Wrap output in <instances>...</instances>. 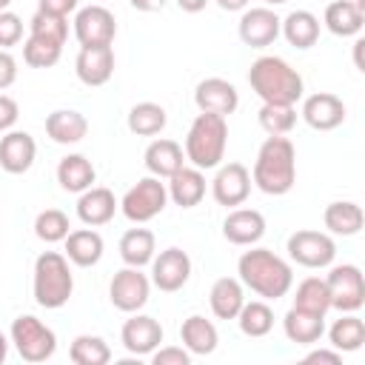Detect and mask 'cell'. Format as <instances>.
<instances>
[{
    "instance_id": "cb8c5ba5",
    "label": "cell",
    "mask_w": 365,
    "mask_h": 365,
    "mask_svg": "<svg viewBox=\"0 0 365 365\" xmlns=\"http://www.w3.org/2000/svg\"><path fill=\"white\" fill-rule=\"evenodd\" d=\"M143 160H145L148 174H154V177L163 180V177H171L177 168L185 165V151H182L180 143H174V140H168V137H160V140L148 143Z\"/></svg>"
},
{
    "instance_id": "ba28073f",
    "label": "cell",
    "mask_w": 365,
    "mask_h": 365,
    "mask_svg": "<svg viewBox=\"0 0 365 365\" xmlns=\"http://www.w3.org/2000/svg\"><path fill=\"white\" fill-rule=\"evenodd\" d=\"M325 285H328L331 308H336L342 314H356L365 305V277H362L359 265H354V262L334 265L325 277Z\"/></svg>"
},
{
    "instance_id": "d4e9b609",
    "label": "cell",
    "mask_w": 365,
    "mask_h": 365,
    "mask_svg": "<svg viewBox=\"0 0 365 365\" xmlns=\"http://www.w3.org/2000/svg\"><path fill=\"white\" fill-rule=\"evenodd\" d=\"M46 134L60 145H74L88 134V120L74 108H57L46 117Z\"/></svg>"
},
{
    "instance_id": "30bf717a",
    "label": "cell",
    "mask_w": 365,
    "mask_h": 365,
    "mask_svg": "<svg viewBox=\"0 0 365 365\" xmlns=\"http://www.w3.org/2000/svg\"><path fill=\"white\" fill-rule=\"evenodd\" d=\"M148 294H151V279L134 265H125L111 277L108 297L117 311H125V314L140 311L148 302Z\"/></svg>"
},
{
    "instance_id": "ffe728a7",
    "label": "cell",
    "mask_w": 365,
    "mask_h": 365,
    "mask_svg": "<svg viewBox=\"0 0 365 365\" xmlns=\"http://www.w3.org/2000/svg\"><path fill=\"white\" fill-rule=\"evenodd\" d=\"M117 208H120V202H117L114 191L111 188H103V185L86 188L80 194V200H77V217L88 228H97V225L111 222L114 214H117Z\"/></svg>"
},
{
    "instance_id": "c3c4849f",
    "label": "cell",
    "mask_w": 365,
    "mask_h": 365,
    "mask_svg": "<svg viewBox=\"0 0 365 365\" xmlns=\"http://www.w3.org/2000/svg\"><path fill=\"white\" fill-rule=\"evenodd\" d=\"M305 362H328V365H339L342 362V354L336 351V348H319V351H311V354H305Z\"/></svg>"
},
{
    "instance_id": "8d00e7d4",
    "label": "cell",
    "mask_w": 365,
    "mask_h": 365,
    "mask_svg": "<svg viewBox=\"0 0 365 365\" xmlns=\"http://www.w3.org/2000/svg\"><path fill=\"white\" fill-rule=\"evenodd\" d=\"M294 308L325 317V314L331 311V297H328V285H325V279H319V277H305V279L297 285Z\"/></svg>"
},
{
    "instance_id": "f546056e",
    "label": "cell",
    "mask_w": 365,
    "mask_h": 365,
    "mask_svg": "<svg viewBox=\"0 0 365 365\" xmlns=\"http://www.w3.org/2000/svg\"><path fill=\"white\" fill-rule=\"evenodd\" d=\"M279 34L294 48H311L319 40V17L308 9H297L285 20H279Z\"/></svg>"
},
{
    "instance_id": "d590c367",
    "label": "cell",
    "mask_w": 365,
    "mask_h": 365,
    "mask_svg": "<svg viewBox=\"0 0 365 365\" xmlns=\"http://www.w3.org/2000/svg\"><path fill=\"white\" fill-rule=\"evenodd\" d=\"M237 322H240V331L245 336L259 339L274 328V311H271L268 299H251V302H242Z\"/></svg>"
},
{
    "instance_id": "db71d44e",
    "label": "cell",
    "mask_w": 365,
    "mask_h": 365,
    "mask_svg": "<svg viewBox=\"0 0 365 365\" xmlns=\"http://www.w3.org/2000/svg\"><path fill=\"white\" fill-rule=\"evenodd\" d=\"M6 356H9V339H6V334L0 331V365L6 362Z\"/></svg>"
},
{
    "instance_id": "816d5d0a",
    "label": "cell",
    "mask_w": 365,
    "mask_h": 365,
    "mask_svg": "<svg viewBox=\"0 0 365 365\" xmlns=\"http://www.w3.org/2000/svg\"><path fill=\"white\" fill-rule=\"evenodd\" d=\"M217 6L222 11H242V9H248V0H217Z\"/></svg>"
},
{
    "instance_id": "74e56055",
    "label": "cell",
    "mask_w": 365,
    "mask_h": 365,
    "mask_svg": "<svg viewBox=\"0 0 365 365\" xmlns=\"http://www.w3.org/2000/svg\"><path fill=\"white\" fill-rule=\"evenodd\" d=\"M63 46H66V43H57V40H51V37L29 34V37L23 40V60H26V66H31V68H51V66L60 60Z\"/></svg>"
},
{
    "instance_id": "83f0119b",
    "label": "cell",
    "mask_w": 365,
    "mask_h": 365,
    "mask_svg": "<svg viewBox=\"0 0 365 365\" xmlns=\"http://www.w3.org/2000/svg\"><path fill=\"white\" fill-rule=\"evenodd\" d=\"M208 302H211V311L217 319H237L242 302H245V291H242V282L237 277H220L214 279L211 285V294H208Z\"/></svg>"
},
{
    "instance_id": "681fc988",
    "label": "cell",
    "mask_w": 365,
    "mask_h": 365,
    "mask_svg": "<svg viewBox=\"0 0 365 365\" xmlns=\"http://www.w3.org/2000/svg\"><path fill=\"white\" fill-rule=\"evenodd\" d=\"M128 3H131L137 11H160L168 0H128Z\"/></svg>"
},
{
    "instance_id": "ac0fdd59",
    "label": "cell",
    "mask_w": 365,
    "mask_h": 365,
    "mask_svg": "<svg viewBox=\"0 0 365 365\" xmlns=\"http://www.w3.org/2000/svg\"><path fill=\"white\" fill-rule=\"evenodd\" d=\"M299 114L314 131H334L345 123V103L331 91H317L305 97Z\"/></svg>"
},
{
    "instance_id": "5bb4252c",
    "label": "cell",
    "mask_w": 365,
    "mask_h": 365,
    "mask_svg": "<svg viewBox=\"0 0 365 365\" xmlns=\"http://www.w3.org/2000/svg\"><path fill=\"white\" fill-rule=\"evenodd\" d=\"M240 40L251 48H265L279 37V17L274 9L268 6H254V9H242L240 17Z\"/></svg>"
},
{
    "instance_id": "6da1fadb",
    "label": "cell",
    "mask_w": 365,
    "mask_h": 365,
    "mask_svg": "<svg viewBox=\"0 0 365 365\" xmlns=\"http://www.w3.org/2000/svg\"><path fill=\"white\" fill-rule=\"evenodd\" d=\"M251 182L271 197H282L297 182V151L294 143L285 134H268V140L259 145Z\"/></svg>"
},
{
    "instance_id": "603a6c76",
    "label": "cell",
    "mask_w": 365,
    "mask_h": 365,
    "mask_svg": "<svg viewBox=\"0 0 365 365\" xmlns=\"http://www.w3.org/2000/svg\"><path fill=\"white\" fill-rule=\"evenodd\" d=\"M180 339H182V348L191 354V356H208L217 351V342H220V334H217V325L200 314H191L188 319H182V328H180Z\"/></svg>"
},
{
    "instance_id": "7a4b0ae2",
    "label": "cell",
    "mask_w": 365,
    "mask_h": 365,
    "mask_svg": "<svg viewBox=\"0 0 365 365\" xmlns=\"http://www.w3.org/2000/svg\"><path fill=\"white\" fill-rule=\"evenodd\" d=\"M237 274H240V282L245 288H251L262 299H279L294 285L291 265L282 257H277L274 251H268V248L245 251L240 257V262H237Z\"/></svg>"
},
{
    "instance_id": "f1b7e54d",
    "label": "cell",
    "mask_w": 365,
    "mask_h": 365,
    "mask_svg": "<svg viewBox=\"0 0 365 365\" xmlns=\"http://www.w3.org/2000/svg\"><path fill=\"white\" fill-rule=\"evenodd\" d=\"M325 29L336 37H354L362 31V23H365V11L354 3V0H334L328 3L325 9V17H322Z\"/></svg>"
},
{
    "instance_id": "7c38bea8",
    "label": "cell",
    "mask_w": 365,
    "mask_h": 365,
    "mask_svg": "<svg viewBox=\"0 0 365 365\" xmlns=\"http://www.w3.org/2000/svg\"><path fill=\"white\" fill-rule=\"evenodd\" d=\"M248 194H251V171L242 163H225L217 168L211 180V197L220 205L237 208L248 200Z\"/></svg>"
},
{
    "instance_id": "8992f818",
    "label": "cell",
    "mask_w": 365,
    "mask_h": 365,
    "mask_svg": "<svg viewBox=\"0 0 365 365\" xmlns=\"http://www.w3.org/2000/svg\"><path fill=\"white\" fill-rule=\"evenodd\" d=\"M11 342L17 348V354L26 359V362H46L54 356L57 351V336L54 331L37 319L34 314H20L14 322H11Z\"/></svg>"
},
{
    "instance_id": "1f68e13d",
    "label": "cell",
    "mask_w": 365,
    "mask_h": 365,
    "mask_svg": "<svg viewBox=\"0 0 365 365\" xmlns=\"http://www.w3.org/2000/svg\"><path fill=\"white\" fill-rule=\"evenodd\" d=\"M322 222L331 234H339V237H354L362 231V222H365V214L356 202L351 200H336L331 205H325V214H322Z\"/></svg>"
},
{
    "instance_id": "3957f363",
    "label": "cell",
    "mask_w": 365,
    "mask_h": 365,
    "mask_svg": "<svg viewBox=\"0 0 365 365\" xmlns=\"http://www.w3.org/2000/svg\"><path fill=\"white\" fill-rule=\"evenodd\" d=\"M248 83L251 91L262 100V103H282V106H297V100L302 97V77L297 68H291L282 57L265 54L257 57L248 68Z\"/></svg>"
},
{
    "instance_id": "7bdbcfd3",
    "label": "cell",
    "mask_w": 365,
    "mask_h": 365,
    "mask_svg": "<svg viewBox=\"0 0 365 365\" xmlns=\"http://www.w3.org/2000/svg\"><path fill=\"white\" fill-rule=\"evenodd\" d=\"M20 40H23V20L14 11L3 9L0 11V48H11Z\"/></svg>"
},
{
    "instance_id": "d6986e66",
    "label": "cell",
    "mask_w": 365,
    "mask_h": 365,
    "mask_svg": "<svg viewBox=\"0 0 365 365\" xmlns=\"http://www.w3.org/2000/svg\"><path fill=\"white\" fill-rule=\"evenodd\" d=\"M37 143L29 131H6L0 137V168L6 174H26L34 165Z\"/></svg>"
},
{
    "instance_id": "bcb514c9",
    "label": "cell",
    "mask_w": 365,
    "mask_h": 365,
    "mask_svg": "<svg viewBox=\"0 0 365 365\" xmlns=\"http://www.w3.org/2000/svg\"><path fill=\"white\" fill-rule=\"evenodd\" d=\"M17 80V60L9 54V48H0V91L9 88Z\"/></svg>"
},
{
    "instance_id": "9f6ffc18",
    "label": "cell",
    "mask_w": 365,
    "mask_h": 365,
    "mask_svg": "<svg viewBox=\"0 0 365 365\" xmlns=\"http://www.w3.org/2000/svg\"><path fill=\"white\" fill-rule=\"evenodd\" d=\"M9 3H11V0H0V11H3V9H9Z\"/></svg>"
},
{
    "instance_id": "7402d4cb",
    "label": "cell",
    "mask_w": 365,
    "mask_h": 365,
    "mask_svg": "<svg viewBox=\"0 0 365 365\" xmlns=\"http://www.w3.org/2000/svg\"><path fill=\"white\" fill-rule=\"evenodd\" d=\"M168 200H174L180 208H194L205 197V174L194 165H182L168 177Z\"/></svg>"
},
{
    "instance_id": "44dd1931",
    "label": "cell",
    "mask_w": 365,
    "mask_h": 365,
    "mask_svg": "<svg viewBox=\"0 0 365 365\" xmlns=\"http://www.w3.org/2000/svg\"><path fill=\"white\" fill-rule=\"evenodd\" d=\"M265 234V217L257 208H231L222 220V237L231 245H254Z\"/></svg>"
},
{
    "instance_id": "4fadbf2b",
    "label": "cell",
    "mask_w": 365,
    "mask_h": 365,
    "mask_svg": "<svg viewBox=\"0 0 365 365\" xmlns=\"http://www.w3.org/2000/svg\"><path fill=\"white\" fill-rule=\"evenodd\" d=\"M191 277V257L182 251V248H165L160 251L154 259H151V282L165 291V294H174L180 291Z\"/></svg>"
},
{
    "instance_id": "9c48e42d",
    "label": "cell",
    "mask_w": 365,
    "mask_h": 365,
    "mask_svg": "<svg viewBox=\"0 0 365 365\" xmlns=\"http://www.w3.org/2000/svg\"><path fill=\"white\" fill-rule=\"evenodd\" d=\"M288 257L302 268H328L336 257V245L325 231H294L288 237Z\"/></svg>"
},
{
    "instance_id": "f5cc1de1",
    "label": "cell",
    "mask_w": 365,
    "mask_h": 365,
    "mask_svg": "<svg viewBox=\"0 0 365 365\" xmlns=\"http://www.w3.org/2000/svg\"><path fill=\"white\" fill-rule=\"evenodd\" d=\"M362 46H365V40L359 37V40L354 43V63H356V68H359V71H365V66H362Z\"/></svg>"
},
{
    "instance_id": "4316f807",
    "label": "cell",
    "mask_w": 365,
    "mask_h": 365,
    "mask_svg": "<svg viewBox=\"0 0 365 365\" xmlns=\"http://www.w3.org/2000/svg\"><path fill=\"white\" fill-rule=\"evenodd\" d=\"M94 180H97V171L86 154H68L57 165V182L68 194H83L86 188L94 185Z\"/></svg>"
},
{
    "instance_id": "d6a6232c",
    "label": "cell",
    "mask_w": 365,
    "mask_h": 365,
    "mask_svg": "<svg viewBox=\"0 0 365 365\" xmlns=\"http://www.w3.org/2000/svg\"><path fill=\"white\" fill-rule=\"evenodd\" d=\"M154 251H157V240L148 228H128L120 237V257L125 265L143 268L154 259Z\"/></svg>"
},
{
    "instance_id": "b9f144b4",
    "label": "cell",
    "mask_w": 365,
    "mask_h": 365,
    "mask_svg": "<svg viewBox=\"0 0 365 365\" xmlns=\"http://www.w3.org/2000/svg\"><path fill=\"white\" fill-rule=\"evenodd\" d=\"M29 34H40V37H51L57 43H66V37H68V17L34 11V17L29 20Z\"/></svg>"
},
{
    "instance_id": "e0dca14e",
    "label": "cell",
    "mask_w": 365,
    "mask_h": 365,
    "mask_svg": "<svg viewBox=\"0 0 365 365\" xmlns=\"http://www.w3.org/2000/svg\"><path fill=\"white\" fill-rule=\"evenodd\" d=\"M194 103H197L200 111L228 117V114L237 111L240 94H237L234 83H228V80H222V77H205V80H200L197 88H194Z\"/></svg>"
},
{
    "instance_id": "2e32d148",
    "label": "cell",
    "mask_w": 365,
    "mask_h": 365,
    "mask_svg": "<svg viewBox=\"0 0 365 365\" xmlns=\"http://www.w3.org/2000/svg\"><path fill=\"white\" fill-rule=\"evenodd\" d=\"M74 71L83 86H91V88L106 86L114 74V48L111 46H80Z\"/></svg>"
},
{
    "instance_id": "6f0895ef",
    "label": "cell",
    "mask_w": 365,
    "mask_h": 365,
    "mask_svg": "<svg viewBox=\"0 0 365 365\" xmlns=\"http://www.w3.org/2000/svg\"><path fill=\"white\" fill-rule=\"evenodd\" d=\"M354 3H356V6H359V9L365 11V0H354Z\"/></svg>"
},
{
    "instance_id": "e575fe53",
    "label": "cell",
    "mask_w": 365,
    "mask_h": 365,
    "mask_svg": "<svg viewBox=\"0 0 365 365\" xmlns=\"http://www.w3.org/2000/svg\"><path fill=\"white\" fill-rule=\"evenodd\" d=\"M328 342L331 348H336L339 354H351L359 351L365 342V322L356 314H342L331 328H328Z\"/></svg>"
},
{
    "instance_id": "7dc6e473",
    "label": "cell",
    "mask_w": 365,
    "mask_h": 365,
    "mask_svg": "<svg viewBox=\"0 0 365 365\" xmlns=\"http://www.w3.org/2000/svg\"><path fill=\"white\" fill-rule=\"evenodd\" d=\"M80 0H40L37 11H46V14H57V17H68L74 9H77Z\"/></svg>"
},
{
    "instance_id": "9a60e30c",
    "label": "cell",
    "mask_w": 365,
    "mask_h": 365,
    "mask_svg": "<svg viewBox=\"0 0 365 365\" xmlns=\"http://www.w3.org/2000/svg\"><path fill=\"white\" fill-rule=\"evenodd\" d=\"M120 342H123V348H125L128 354H134V356H148V354H154V351L160 348V342H163V325H160L154 317L134 311V317L123 322Z\"/></svg>"
},
{
    "instance_id": "f35d334b",
    "label": "cell",
    "mask_w": 365,
    "mask_h": 365,
    "mask_svg": "<svg viewBox=\"0 0 365 365\" xmlns=\"http://www.w3.org/2000/svg\"><path fill=\"white\" fill-rule=\"evenodd\" d=\"M68 356L74 365H106V362H111V348L103 336L80 334V336H74Z\"/></svg>"
},
{
    "instance_id": "11a10c76",
    "label": "cell",
    "mask_w": 365,
    "mask_h": 365,
    "mask_svg": "<svg viewBox=\"0 0 365 365\" xmlns=\"http://www.w3.org/2000/svg\"><path fill=\"white\" fill-rule=\"evenodd\" d=\"M268 6H282V3H288V0H265Z\"/></svg>"
},
{
    "instance_id": "60d3db41",
    "label": "cell",
    "mask_w": 365,
    "mask_h": 365,
    "mask_svg": "<svg viewBox=\"0 0 365 365\" xmlns=\"http://www.w3.org/2000/svg\"><path fill=\"white\" fill-rule=\"evenodd\" d=\"M68 228H71L68 225V217L60 208H46L34 220V234L43 242H63L68 237Z\"/></svg>"
},
{
    "instance_id": "5b68a950",
    "label": "cell",
    "mask_w": 365,
    "mask_h": 365,
    "mask_svg": "<svg viewBox=\"0 0 365 365\" xmlns=\"http://www.w3.org/2000/svg\"><path fill=\"white\" fill-rule=\"evenodd\" d=\"M31 288H34V302L40 308H48V311L63 308L74 291V274H71L68 257L60 251H43L34 259Z\"/></svg>"
},
{
    "instance_id": "f907efd6",
    "label": "cell",
    "mask_w": 365,
    "mask_h": 365,
    "mask_svg": "<svg viewBox=\"0 0 365 365\" xmlns=\"http://www.w3.org/2000/svg\"><path fill=\"white\" fill-rule=\"evenodd\" d=\"M205 3H208V0H177V6H180L182 11H188V14L202 11V9H205Z\"/></svg>"
},
{
    "instance_id": "8fae6325",
    "label": "cell",
    "mask_w": 365,
    "mask_h": 365,
    "mask_svg": "<svg viewBox=\"0 0 365 365\" xmlns=\"http://www.w3.org/2000/svg\"><path fill=\"white\" fill-rule=\"evenodd\" d=\"M117 20L106 6H86L74 14V37L80 46H111Z\"/></svg>"
},
{
    "instance_id": "ab89813d",
    "label": "cell",
    "mask_w": 365,
    "mask_h": 365,
    "mask_svg": "<svg viewBox=\"0 0 365 365\" xmlns=\"http://www.w3.org/2000/svg\"><path fill=\"white\" fill-rule=\"evenodd\" d=\"M257 120L265 134H291L297 125V108L282 103H262Z\"/></svg>"
},
{
    "instance_id": "4dcf8cb0",
    "label": "cell",
    "mask_w": 365,
    "mask_h": 365,
    "mask_svg": "<svg viewBox=\"0 0 365 365\" xmlns=\"http://www.w3.org/2000/svg\"><path fill=\"white\" fill-rule=\"evenodd\" d=\"M282 331H285V336H288L291 342H297V345H314V342H319L322 334H325V317L308 314V311H299V308L291 305V311H288L285 319H282Z\"/></svg>"
},
{
    "instance_id": "836d02e7",
    "label": "cell",
    "mask_w": 365,
    "mask_h": 365,
    "mask_svg": "<svg viewBox=\"0 0 365 365\" xmlns=\"http://www.w3.org/2000/svg\"><path fill=\"white\" fill-rule=\"evenodd\" d=\"M125 123H128V131H131V134H137V137H154V134H160V131L165 128L168 114H165V108H163L160 103L145 100V103L131 106Z\"/></svg>"
},
{
    "instance_id": "484cf974",
    "label": "cell",
    "mask_w": 365,
    "mask_h": 365,
    "mask_svg": "<svg viewBox=\"0 0 365 365\" xmlns=\"http://www.w3.org/2000/svg\"><path fill=\"white\" fill-rule=\"evenodd\" d=\"M66 242V257L68 262L80 265V268H91L103 259V237L94 231V228H77V231H68V237L63 240Z\"/></svg>"
},
{
    "instance_id": "ee69618b",
    "label": "cell",
    "mask_w": 365,
    "mask_h": 365,
    "mask_svg": "<svg viewBox=\"0 0 365 365\" xmlns=\"http://www.w3.org/2000/svg\"><path fill=\"white\" fill-rule=\"evenodd\" d=\"M151 362L154 365H188L191 362V354L182 345H165V348H160V351L151 354Z\"/></svg>"
},
{
    "instance_id": "52a82bcc",
    "label": "cell",
    "mask_w": 365,
    "mask_h": 365,
    "mask_svg": "<svg viewBox=\"0 0 365 365\" xmlns=\"http://www.w3.org/2000/svg\"><path fill=\"white\" fill-rule=\"evenodd\" d=\"M165 202H168V188L165 182H160V177H143L137 180L120 200V211L125 220L143 225L148 220H154L157 214L165 211Z\"/></svg>"
},
{
    "instance_id": "f6af8a7d",
    "label": "cell",
    "mask_w": 365,
    "mask_h": 365,
    "mask_svg": "<svg viewBox=\"0 0 365 365\" xmlns=\"http://www.w3.org/2000/svg\"><path fill=\"white\" fill-rule=\"evenodd\" d=\"M17 117H20V108H17L14 97L0 94V131H11L14 123H17Z\"/></svg>"
},
{
    "instance_id": "277c9868",
    "label": "cell",
    "mask_w": 365,
    "mask_h": 365,
    "mask_svg": "<svg viewBox=\"0 0 365 365\" xmlns=\"http://www.w3.org/2000/svg\"><path fill=\"white\" fill-rule=\"evenodd\" d=\"M225 145H228V123L220 114H208L200 111L185 134V160L200 168H217L225 157Z\"/></svg>"
}]
</instances>
